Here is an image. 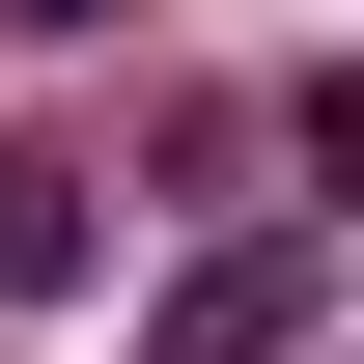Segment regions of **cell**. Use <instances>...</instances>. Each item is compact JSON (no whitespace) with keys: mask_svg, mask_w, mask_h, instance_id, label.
<instances>
[{"mask_svg":"<svg viewBox=\"0 0 364 364\" xmlns=\"http://www.w3.org/2000/svg\"><path fill=\"white\" fill-rule=\"evenodd\" d=\"M309 309H336V252L309 225H225L168 309H140V364H309Z\"/></svg>","mask_w":364,"mask_h":364,"instance_id":"cell-1","label":"cell"},{"mask_svg":"<svg viewBox=\"0 0 364 364\" xmlns=\"http://www.w3.org/2000/svg\"><path fill=\"white\" fill-rule=\"evenodd\" d=\"M85 280V168H0V309H56Z\"/></svg>","mask_w":364,"mask_h":364,"instance_id":"cell-2","label":"cell"},{"mask_svg":"<svg viewBox=\"0 0 364 364\" xmlns=\"http://www.w3.org/2000/svg\"><path fill=\"white\" fill-rule=\"evenodd\" d=\"M280 168H309L336 225H364V56H309V112H280Z\"/></svg>","mask_w":364,"mask_h":364,"instance_id":"cell-3","label":"cell"}]
</instances>
